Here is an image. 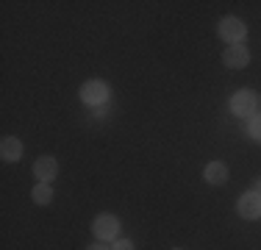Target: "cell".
<instances>
[{"label":"cell","mask_w":261,"mask_h":250,"mask_svg":"<svg viewBox=\"0 0 261 250\" xmlns=\"http://www.w3.org/2000/svg\"><path fill=\"white\" fill-rule=\"evenodd\" d=\"M258 109H261V97L253 89H239L231 97V111L236 117H250L253 120L258 114Z\"/></svg>","instance_id":"obj_1"},{"label":"cell","mask_w":261,"mask_h":250,"mask_svg":"<svg viewBox=\"0 0 261 250\" xmlns=\"http://www.w3.org/2000/svg\"><path fill=\"white\" fill-rule=\"evenodd\" d=\"M92 231H95V236L100 242H111L120 236V220L114 214H100L95 220V225H92Z\"/></svg>","instance_id":"obj_4"},{"label":"cell","mask_w":261,"mask_h":250,"mask_svg":"<svg viewBox=\"0 0 261 250\" xmlns=\"http://www.w3.org/2000/svg\"><path fill=\"white\" fill-rule=\"evenodd\" d=\"M236 211L245 220H258L261 217V192H256V189L245 192V195L236 200Z\"/></svg>","instance_id":"obj_3"},{"label":"cell","mask_w":261,"mask_h":250,"mask_svg":"<svg viewBox=\"0 0 261 250\" xmlns=\"http://www.w3.org/2000/svg\"><path fill=\"white\" fill-rule=\"evenodd\" d=\"M220 36L225 42H231V45H242V39L247 36V28L239 17H225V20L220 22Z\"/></svg>","instance_id":"obj_5"},{"label":"cell","mask_w":261,"mask_h":250,"mask_svg":"<svg viewBox=\"0 0 261 250\" xmlns=\"http://www.w3.org/2000/svg\"><path fill=\"white\" fill-rule=\"evenodd\" d=\"M114 250H134V242H130V239H117Z\"/></svg>","instance_id":"obj_12"},{"label":"cell","mask_w":261,"mask_h":250,"mask_svg":"<svg viewBox=\"0 0 261 250\" xmlns=\"http://www.w3.org/2000/svg\"><path fill=\"white\" fill-rule=\"evenodd\" d=\"M203 178H206V184H211V186H222L228 181L225 161H208L206 170H203Z\"/></svg>","instance_id":"obj_8"},{"label":"cell","mask_w":261,"mask_h":250,"mask_svg":"<svg viewBox=\"0 0 261 250\" xmlns=\"http://www.w3.org/2000/svg\"><path fill=\"white\" fill-rule=\"evenodd\" d=\"M253 184H256V186H253V189H256V192H261V178H256V181H253Z\"/></svg>","instance_id":"obj_14"},{"label":"cell","mask_w":261,"mask_h":250,"mask_svg":"<svg viewBox=\"0 0 261 250\" xmlns=\"http://www.w3.org/2000/svg\"><path fill=\"white\" fill-rule=\"evenodd\" d=\"M34 175L39 184H50V181L59 175V161L53 159V156H39V159L34 161Z\"/></svg>","instance_id":"obj_7"},{"label":"cell","mask_w":261,"mask_h":250,"mask_svg":"<svg viewBox=\"0 0 261 250\" xmlns=\"http://www.w3.org/2000/svg\"><path fill=\"white\" fill-rule=\"evenodd\" d=\"M222 64L231 67V70H242V67L250 64V50L245 45H231L228 50H222Z\"/></svg>","instance_id":"obj_6"},{"label":"cell","mask_w":261,"mask_h":250,"mask_svg":"<svg viewBox=\"0 0 261 250\" xmlns=\"http://www.w3.org/2000/svg\"><path fill=\"white\" fill-rule=\"evenodd\" d=\"M250 136H253L256 142H261V114H256V117L250 120Z\"/></svg>","instance_id":"obj_11"},{"label":"cell","mask_w":261,"mask_h":250,"mask_svg":"<svg viewBox=\"0 0 261 250\" xmlns=\"http://www.w3.org/2000/svg\"><path fill=\"white\" fill-rule=\"evenodd\" d=\"M109 95H111V86L106 84V81H100V78H92V81H86V84L81 86V97H84L86 103H92V106L106 103Z\"/></svg>","instance_id":"obj_2"},{"label":"cell","mask_w":261,"mask_h":250,"mask_svg":"<svg viewBox=\"0 0 261 250\" xmlns=\"http://www.w3.org/2000/svg\"><path fill=\"white\" fill-rule=\"evenodd\" d=\"M172 250H184V247H172Z\"/></svg>","instance_id":"obj_15"},{"label":"cell","mask_w":261,"mask_h":250,"mask_svg":"<svg viewBox=\"0 0 261 250\" xmlns=\"http://www.w3.org/2000/svg\"><path fill=\"white\" fill-rule=\"evenodd\" d=\"M86 250H114V247H109V245H103V242H100V245H92V247H86Z\"/></svg>","instance_id":"obj_13"},{"label":"cell","mask_w":261,"mask_h":250,"mask_svg":"<svg viewBox=\"0 0 261 250\" xmlns=\"http://www.w3.org/2000/svg\"><path fill=\"white\" fill-rule=\"evenodd\" d=\"M31 197H34V203H36V206H47V203L53 200L50 184H36V186H34V192H31Z\"/></svg>","instance_id":"obj_10"},{"label":"cell","mask_w":261,"mask_h":250,"mask_svg":"<svg viewBox=\"0 0 261 250\" xmlns=\"http://www.w3.org/2000/svg\"><path fill=\"white\" fill-rule=\"evenodd\" d=\"M20 156H22V142L17 139V136H3L0 139V159L3 161H20Z\"/></svg>","instance_id":"obj_9"}]
</instances>
